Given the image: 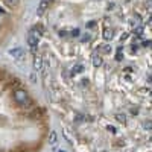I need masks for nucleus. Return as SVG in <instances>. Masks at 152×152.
<instances>
[{"label": "nucleus", "instance_id": "9d476101", "mask_svg": "<svg viewBox=\"0 0 152 152\" xmlns=\"http://www.w3.org/2000/svg\"><path fill=\"white\" fill-rule=\"evenodd\" d=\"M32 31H38V35H43L46 31H44V28L41 26V24H35V26L32 28Z\"/></svg>", "mask_w": 152, "mask_h": 152}, {"label": "nucleus", "instance_id": "aec40b11", "mask_svg": "<svg viewBox=\"0 0 152 152\" xmlns=\"http://www.w3.org/2000/svg\"><path fill=\"white\" fill-rule=\"evenodd\" d=\"M59 35H61V37H66V35H67V32H64V31H59Z\"/></svg>", "mask_w": 152, "mask_h": 152}, {"label": "nucleus", "instance_id": "a211bd4d", "mask_svg": "<svg viewBox=\"0 0 152 152\" xmlns=\"http://www.w3.org/2000/svg\"><path fill=\"white\" fill-rule=\"evenodd\" d=\"M135 34H137V35H142V34H143V28H140V26H138V28L135 29Z\"/></svg>", "mask_w": 152, "mask_h": 152}, {"label": "nucleus", "instance_id": "0eeeda50", "mask_svg": "<svg viewBox=\"0 0 152 152\" xmlns=\"http://www.w3.org/2000/svg\"><path fill=\"white\" fill-rule=\"evenodd\" d=\"M3 3L9 8V9H14L20 5V0H3Z\"/></svg>", "mask_w": 152, "mask_h": 152}, {"label": "nucleus", "instance_id": "1a4fd4ad", "mask_svg": "<svg viewBox=\"0 0 152 152\" xmlns=\"http://www.w3.org/2000/svg\"><path fill=\"white\" fill-rule=\"evenodd\" d=\"M56 142H58V134H56V131H50L49 143H50V145H56Z\"/></svg>", "mask_w": 152, "mask_h": 152}, {"label": "nucleus", "instance_id": "4be33fe9", "mask_svg": "<svg viewBox=\"0 0 152 152\" xmlns=\"http://www.w3.org/2000/svg\"><path fill=\"white\" fill-rule=\"evenodd\" d=\"M59 152H67V151H64V149H61V151H59Z\"/></svg>", "mask_w": 152, "mask_h": 152}, {"label": "nucleus", "instance_id": "423d86ee", "mask_svg": "<svg viewBox=\"0 0 152 152\" xmlns=\"http://www.w3.org/2000/svg\"><path fill=\"white\" fill-rule=\"evenodd\" d=\"M91 62H93V67H100V66L104 64V59H102V56H100V55L94 53V55H93V59H91Z\"/></svg>", "mask_w": 152, "mask_h": 152}, {"label": "nucleus", "instance_id": "39448f33", "mask_svg": "<svg viewBox=\"0 0 152 152\" xmlns=\"http://www.w3.org/2000/svg\"><path fill=\"white\" fill-rule=\"evenodd\" d=\"M43 56L41 55H34V69L37 70V72H40V70H43Z\"/></svg>", "mask_w": 152, "mask_h": 152}, {"label": "nucleus", "instance_id": "2eb2a0df", "mask_svg": "<svg viewBox=\"0 0 152 152\" xmlns=\"http://www.w3.org/2000/svg\"><path fill=\"white\" fill-rule=\"evenodd\" d=\"M122 56H123V55H122V47H119V49H117V56H116V59H117V61H120V59H122Z\"/></svg>", "mask_w": 152, "mask_h": 152}, {"label": "nucleus", "instance_id": "6e6552de", "mask_svg": "<svg viewBox=\"0 0 152 152\" xmlns=\"http://www.w3.org/2000/svg\"><path fill=\"white\" fill-rule=\"evenodd\" d=\"M102 35H104V40H105V41H110L111 38H113V35H114V31L107 28V29H104V34H102Z\"/></svg>", "mask_w": 152, "mask_h": 152}, {"label": "nucleus", "instance_id": "6ab92c4d", "mask_svg": "<svg viewBox=\"0 0 152 152\" xmlns=\"http://www.w3.org/2000/svg\"><path fill=\"white\" fill-rule=\"evenodd\" d=\"M94 24H96V21H90V23H88V24H87V26H88V28H93V26H94Z\"/></svg>", "mask_w": 152, "mask_h": 152}, {"label": "nucleus", "instance_id": "7ed1b4c3", "mask_svg": "<svg viewBox=\"0 0 152 152\" xmlns=\"http://www.w3.org/2000/svg\"><path fill=\"white\" fill-rule=\"evenodd\" d=\"M9 55H11L12 58H15V59L21 61V59L24 58V50H23L21 47H14V49L9 50Z\"/></svg>", "mask_w": 152, "mask_h": 152}, {"label": "nucleus", "instance_id": "f03ea898", "mask_svg": "<svg viewBox=\"0 0 152 152\" xmlns=\"http://www.w3.org/2000/svg\"><path fill=\"white\" fill-rule=\"evenodd\" d=\"M28 44H29V47H31V52H32L34 55H37V47H38V35H35L34 32H31V34H29V37H28Z\"/></svg>", "mask_w": 152, "mask_h": 152}, {"label": "nucleus", "instance_id": "20e7f679", "mask_svg": "<svg viewBox=\"0 0 152 152\" xmlns=\"http://www.w3.org/2000/svg\"><path fill=\"white\" fill-rule=\"evenodd\" d=\"M49 5H50V0H41L40 5H38V9H37V15H43L49 9Z\"/></svg>", "mask_w": 152, "mask_h": 152}, {"label": "nucleus", "instance_id": "f257e3e1", "mask_svg": "<svg viewBox=\"0 0 152 152\" xmlns=\"http://www.w3.org/2000/svg\"><path fill=\"white\" fill-rule=\"evenodd\" d=\"M12 99L20 107H26L31 104V96H29L26 88H15L14 93H12Z\"/></svg>", "mask_w": 152, "mask_h": 152}, {"label": "nucleus", "instance_id": "9b49d317", "mask_svg": "<svg viewBox=\"0 0 152 152\" xmlns=\"http://www.w3.org/2000/svg\"><path fill=\"white\" fill-rule=\"evenodd\" d=\"M116 119L119 120V122H122V123H126V117H125V114H116Z\"/></svg>", "mask_w": 152, "mask_h": 152}, {"label": "nucleus", "instance_id": "412c9836", "mask_svg": "<svg viewBox=\"0 0 152 152\" xmlns=\"http://www.w3.org/2000/svg\"><path fill=\"white\" fill-rule=\"evenodd\" d=\"M31 81H32V82H35V81H37V79H35V75H34V73L31 75Z\"/></svg>", "mask_w": 152, "mask_h": 152}, {"label": "nucleus", "instance_id": "ddd939ff", "mask_svg": "<svg viewBox=\"0 0 152 152\" xmlns=\"http://www.w3.org/2000/svg\"><path fill=\"white\" fill-rule=\"evenodd\" d=\"M82 69H84V67H82L81 64H78V66H76V67L73 69V73H81V72H82Z\"/></svg>", "mask_w": 152, "mask_h": 152}, {"label": "nucleus", "instance_id": "dca6fc26", "mask_svg": "<svg viewBox=\"0 0 152 152\" xmlns=\"http://www.w3.org/2000/svg\"><path fill=\"white\" fill-rule=\"evenodd\" d=\"M146 8L148 11H152V0H146Z\"/></svg>", "mask_w": 152, "mask_h": 152}, {"label": "nucleus", "instance_id": "f3484780", "mask_svg": "<svg viewBox=\"0 0 152 152\" xmlns=\"http://www.w3.org/2000/svg\"><path fill=\"white\" fill-rule=\"evenodd\" d=\"M102 50H104L105 53H110V52H111V47H110V46L107 44V46H104V47H102Z\"/></svg>", "mask_w": 152, "mask_h": 152}, {"label": "nucleus", "instance_id": "4468645a", "mask_svg": "<svg viewBox=\"0 0 152 152\" xmlns=\"http://www.w3.org/2000/svg\"><path fill=\"white\" fill-rule=\"evenodd\" d=\"M79 34H81V31H79V29H73V31L70 32V35H72V37H79Z\"/></svg>", "mask_w": 152, "mask_h": 152}, {"label": "nucleus", "instance_id": "f8f14e48", "mask_svg": "<svg viewBox=\"0 0 152 152\" xmlns=\"http://www.w3.org/2000/svg\"><path fill=\"white\" fill-rule=\"evenodd\" d=\"M145 129H148V131H151L152 129V120H148V122H145Z\"/></svg>", "mask_w": 152, "mask_h": 152}]
</instances>
